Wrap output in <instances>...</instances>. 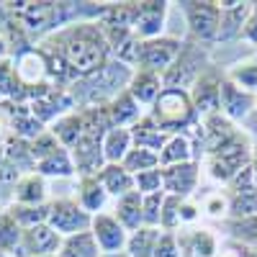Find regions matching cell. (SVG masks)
<instances>
[{
	"label": "cell",
	"instance_id": "6da1fadb",
	"mask_svg": "<svg viewBox=\"0 0 257 257\" xmlns=\"http://www.w3.org/2000/svg\"><path fill=\"white\" fill-rule=\"evenodd\" d=\"M39 47L59 54L75 70L77 77L95 75L113 59L111 47L105 41V34L98 21H75V24L41 39Z\"/></svg>",
	"mask_w": 257,
	"mask_h": 257
},
{
	"label": "cell",
	"instance_id": "7a4b0ae2",
	"mask_svg": "<svg viewBox=\"0 0 257 257\" xmlns=\"http://www.w3.org/2000/svg\"><path fill=\"white\" fill-rule=\"evenodd\" d=\"M134 70L128 64L111 59L103 70H98L95 75L80 77L70 93L77 103V108H90V105H108L118 93H123L128 88V80H132Z\"/></svg>",
	"mask_w": 257,
	"mask_h": 257
},
{
	"label": "cell",
	"instance_id": "3957f363",
	"mask_svg": "<svg viewBox=\"0 0 257 257\" xmlns=\"http://www.w3.org/2000/svg\"><path fill=\"white\" fill-rule=\"evenodd\" d=\"M249 157H252V139L242 132L234 134L226 144H221L219 149L201 162L203 165V175L213 183V185H229L234 178H237L242 170L249 167Z\"/></svg>",
	"mask_w": 257,
	"mask_h": 257
},
{
	"label": "cell",
	"instance_id": "277c9868",
	"mask_svg": "<svg viewBox=\"0 0 257 257\" xmlns=\"http://www.w3.org/2000/svg\"><path fill=\"white\" fill-rule=\"evenodd\" d=\"M147 113L160 123L165 134H190L193 126L201 121V116L193 108L190 93L180 88H165Z\"/></svg>",
	"mask_w": 257,
	"mask_h": 257
},
{
	"label": "cell",
	"instance_id": "5b68a950",
	"mask_svg": "<svg viewBox=\"0 0 257 257\" xmlns=\"http://www.w3.org/2000/svg\"><path fill=\"white\" fill-rule=\"evenodd\" d=\"M183 21L188 39L198 41L203 47H213L219 41V26H221V8L216 0H180L175 3Z\"/></svg>",
	"mask_w": 257,
	"mask_h": 257
},
{
	"label": "cell",
	"instance_id": "8992f818",
	"mask_svg": "<svg viewBox=\"0 0 257 257\" xmlns=\"http://www.w3.org/2000/svg\"><path fill=\"white\" fill-rule=\"evenodd\" d=\"M213 67L211 62V47H203L193 39H183V49L178 54V59L173 62L165 75H162V82L165 88H180V90H190L193 82H196L206 70Z\"/></svg>",
	"mask_w": 257,
	"mask_h": 257
},
{
	"label": "cell",
	"instance_id": "52a82bcc",
	"mask_svg": "<svg viewBox=\"0 0 257 257\" xmlns=\"http://www.w3.org/2000/svg\"><path fill=\"white\" fill-rule=\"evenodd\" d=\"M13 70H16L18 85L26 93V100L54 88L52 75H49V59L39 47H31V49H24L21 54H13Z\"/></svg>",
	"mask_w": 257,
	"mask_h": 257
},
{
	"label": "cell",
	"instance_id": "ba28073f",
	"mask_svg": "<svg viewBox=\"0 0 257 257\" xmlns=\"http://www.w3.org/2000/svg\"><path fill=\"white\" fill-rule=\"evenodd\" d=\"M183 49V39L173 36V34H165L157 39H139V54H137V67L134 70H149V72H157L165 75L173 62L178 59Z\"/></svg>",
	"mask_w": 257,
	"mask_h": 257
},
{
	"label": "cell",
	"instance_id": "9c48e42d",
	"mask_svg": "<svg viewBox=\"0 0 257 257\" xmlns=\"http://www.w3.org/2000/svg\"><path fill=\"white\" fill-rule=\"evenodd\" d=\"M93 216L75 198H52L49 201V226L59 237H72L80 231H90Z\"/></svg>",
	"mask_w": 257,
	"mask_h": 257
},
{
	"label": "cell",
	"instance_id": "30bf717a",
	"mask_svg": "<svg viewBox=\"0 0 257 257\" xmlns=\"http://www.w3.org/2000/svg\"><path fill=\"white\" fill-rule=\"evenodd\" d=\"M180 257H216L221 249V237L211 224L180 226L178 231Z\"/></svg>",
	"mask_w": 257,
	"mask_h": 257
},
{
	"label": "cell",
	"instance_id": "8fae6325",
	"mask_svg": "<svg viewBox=\"0 0 257 257\" xmlns=\"http://www.w3.org/2000/svg\"><path fill=\"white\" fill-rule=\"evenodd\" d=\"M221 80H224V70H219V64H213L188 90L190 100H193V108H196V113L201 118L221 111Z\"/></svg>",
	"mask_w": 257,
	"mask_h": 257
},
{
	"label": "cell",
	"instance_id": "7c38bea8",
	"mask_svg": "<svg viewBox=\"0 0 257 257\" xmlns=\"http://www.w3.org/2000/svg\"><path fill=\"white\" fill-rule=\"evenodd\" d=\"M162 183H165V193L178 198H196V193L201 190L203 183V165L201 162H183V165H173V167H162Z\"/></svg>",
	"mask_w": 257,
	"mask_h": 257
},
{
	"label": "cell",
	"instance_id": "4fadbf2b",
	"mask_svg": "<svg viewBox=\"0 0 257 257\" xmlns=\"http://www.w3.org/2000/svg\"><path fill=\"white\" fill-rule=\"evenodd\" d=\"M173 13V3L167 0H139L137 3V21H134V34L137 39H157L167 31V18Z\"/></svg>",
	"mask_w": 257,
	"mask_h": 257
},
{
	"label": "cell",
	"instance_id": "5bb4252c",
	"mask_svg": "<svg viewBox=\"0 0 257 257\" xmlns=\"http://www.w3.org/2000/svg\"><path fill=\"white\" fill-rule=\"evenodd\" d=\"M90 234L98 242L103 254H121L126 252V242H128V231L121 226V221L113 216L111 211H103L93 216L90 224Z\"/></svg>",
	"mask_w": 257,
	"mask_h": 257
},
{
	"label": "cell",
	"instance_id": "9a60e30c",
	"mask_svg": "<svg viewBox=\"0 0 257 257\" xmlns=\"http://www.w3.org/2000/svg\"><path fill=\"white\" fill-rule=\"evenodd\" d=\"M254 105H257V95L242 90L239 85H234L231 80H221V113L234 121L237 126H242L252 113H254Z\"/></svg>",
	"mask_w": 257,
	"mask_h": 257
},
{
	"label": "cell",
	"instance_id": "2e32d148",
	"mask_svg": "<svg viewBox=\"0 0 257 257\" xmlns=\"http://www.w3.org/2000/svg\"><path fill=\"white\" fill-rule=\"evenodd\" d=\"M221 8V26H219V41L216 44H231L242 39V29L249 18L252 3L247 0H216Z\"/></svg>",
	"mask_w": 257,
	"mask_h": 257
},
{
	"label": "cell",
	"instance_id": "e0dca14e",
	"mask_svg": "<svg viewBox=\"0 0 257 257\" xmlns=\"http://www.w3.org/2000/svg\"><path fill=\"white\" fill-rule=\"evenodd\" d=\"M59 247H62V237L49 224H41V226H34V229H24V237H21V247H18L16 257L57 254Z\"/></svg>",
	"mask_w": 257,
	"mask_h": 257
},
{
	"label": "cell",
	"instance_id": "ac0fdd59",
	"mask_svg": "<svg viewBox=\"0 0 257 257\" xmlns=\"http://www.w3.org/2000/svg\"><path fill=\"white\" fill-rule=\"evenodd\" d=\"M49 183L44 175L34 173H24L16 183H13V193H11V203H21V206H44L49 203Z\"/></svg>",
	"mask_w": 257,
	"mask_h": 257
},
{
	"label": "cell",
	"instance_id": "d6986e66",
	"mask_svg": "<svg viewBox=\"0 0 257 257\" xmlns=\"http://www.w3.org/2000/svg\"><path fill=\"white\" fill-rule=\"evenodd\" d=\"M128 93L132 98L142 105V108H152L155 100L160 98V93L165 90V82H162V75L157 72H149V70H134L132 80H128Z\"/></svg>",
	"mask_w": 257,
	"mask_h": 257
},
{
	"label": "cell",
	"instance_id": "ffe728a7",
	"mask_svg": "<svg viewBox=\"0 0 257 257\" xmlns=\"http://www.w3.org/2000/svg\"><path fill=\"white\" fill-rule=\"evenodd\" d=\"M75 201L90 213V216H95V213H103V211H111V196L105 193V188L100 185L98 175H90V178H77V196Z\"/></svg>",
	"mask_w": 257,
	"mask_h": 257
},
{
	"label": "cell",
	"instance_id": "44dd1931",
	"mask_svg": "<svg viewBox=\"0 0 257 257\" xmlns=\"http://www.w3.org/2000/svg\"><path fill=\"white\" fill-rule=\"evenodd\" d=\"M196 201L201 206V213L206 221H216L224 224L229 219V190L224 185H213V188H201L196 193Z\"/></svg>",
	"mask_w": 257,
	"mask_h": 257
},
{
	"label": "cell",
	"instance_id": "7402d4cb",
	"mask_svg": "<svg viewBox=\"0 0 257 257\" xmlns=\"http://www.w3.org/2000/svg\"><path fill=\"white\" fill-rule=\"evenodd\" d=\"M105 111H108L111 126H116V128H132L147 113V108H142V105L132 98V93H128V90L118 93L108 105H105Z\"/></svg>",
	"mask_w": 257,
	"mask_h": 257
},
{
	"label": "cell",
	"instance_id": "603a6c76",
	"mask_svg": "<svg viewBox=\"0 0 257 257\" xmlns=\"http://www.w3.org/2000/svg\"><path fill=\"white\" fill-rule=\"evenodd\" d=\"M111 213L121 221V226L132 234L137 229L144 226V213H142V193L139 190H132L126 193L123 198H116L111 203Z\"/></svg>",
	"mask_w": 257,
	"mask_h": 257
},
{
	"label": "cell",
	"instance_id": "cb8c5ba5",
	"mask_svg": "<svg viewBox=\"0 0 257 257\" xmlns=\"http://www.w3.org/2000/svg\"><path fill=\"white\" fill-rule=\"evenodd\" d=\"M193 160H196V147H193L188 134H170L160 149V167H173V165H183Z\"/></svg>",
	"mask_w": 257,
	"mask_h": 257
},
{
	"label": "cell",
	"instance_id": "d4e9b609",
	"mask_svg": "<svg viewBox=\"0 0 257 257\" xmlns=\"http://www.w3.org/2000/svg\"><path fill=\"white\" fill-rule=\"evenodd\" d=\"M98 180H100V185L105 188V193L111 196V201L123 198L126 193L137 190V188H134V175L128 173L123 165H103L100 173H98Z\"/></svg>",
	"mask_w": 257,
	"mask_h": 257
},
{
	"label": "cell",
	"instance_id": "484cf974",
	"mask_svg": "<svg viewBox=\"0 0 257 257\" xmlns=\"http://www.w3.org/2000/svg\"><path fill=\"white\" fill-rule=\"evenodd\" d=\"M229 190V219L257 216V185H226Z\"/></svg>",
	"mask_w": 257,
	"mask_h": 257
},
{
	"label": "cell",
	"instance_id": "4316f807",
	"mask_svg": "<svg viewBox=\"0 0 257 257\" xmlns=\"http://www.w3.org/2000/svg\"><path fill=\"white\" fill-rule=\"evenodd\" d=\"M224 77L231 80L234 85H239L242 90L257 95V52H252V54H247L237 62H231L224 70Z\"/></svg>",
	"mask_w": 257,
	"mask_h": 257
},
{
	"label": "cell",
	"instance_id": "83f0119b",
	"mask_svg": "<svg viewBox=\"0 0 257 257\" xmlns=\"http://www.w3.org/2000/svg\"><path fill=\"white\" fill-rule=\"evenodd\" d=\"M134 147L132 128H108V134L103 137V160L105 165H121L128 149Z\"/></svg>",
	"mask_w": 257,
	"mask_h": 257
},
{
	"label": "cell",
	"instance_id": "f1b7e54d",
	"mask_svg": "<svg viewBox=\"0 0 257 257\" xmlns=\"http://www.w3.org/2000/svg\"><path fill=\"white\" fill-rule=\"evenodd\" d=\"M132 137H134V147L152 149V152L160 155V149H162V144L167 142L170 134H165L162 128H160V123L149 116V113H144L142 121H137V123L132 126Z\"/></svg>",
	"mask_w": 257,
	"mask_h": 257
},
{
	"label": "cell",
	"instance_id": "f546056e",
	"mask_svg": "<svg viewBox=\"0 0 257 257\" xmlns=\"http://www.w3.org/2000/svg\"><path fill=\"white\" fill-rule=\"evenodd\" d=\"M160 234H162V229H155V226H142V229L132 231L128 234V242H126V254L128 257H155Z\"/></svg>",
	"mask_w": 257,
	"mask_h": 257
},
{
	"label": "cell",
	"instance_id": "4dcf8cb0",
	"mask_svg": "<svg viewBox=\"0 0 257 257\" xmlns=\"http://www.w3.org/2000/svg\"><path fill=\"white\" fill-rule=\"evenodd\" d=\"M34 170H36L39 175H44L47 180H49V178H75V175H77L70 149H59L57 155H52V157H47V160L36 162Z\"/></svg>",
	"mask_w": 257,
	"mask_h": 257
},
{
	"label": "cell",
	"instance_id": "1f68e13d",
	"mask_svg": "<svg viewBox=\"0 0 257 257\" xmlns=\"http://www.w3.org/2000/svg\"><path fill=\"white\" fill-rule=\"evenodd\" d=\"M49 132L57 137V142H59L64 149H72V147L80 142V137H82V116H80V111H72V113H67V116L57 118V121L49 126Z\"/></svg>",
	"mask_w": 257,
	"mask_h": 257
},
{
	"label": "cell",
	"instance_id": "d6a6232c",
	"mask_svg": "<svg viewBox=\"0 0 257 257\" xmlns=\"http://www.w3.org/2000/svg\"><path fill=\"white\" fill-rule=\"evenodd\" d=\"M57 254L59 257H103V252H100V247L93 239L90 231H80V234H72V237H64Z\"/></svg>",
	"mask_w": 257,
	"mask_h": 257
},
{
	"label": "cell",
	"instance_id": "836d02e7",
	"mask_svg": "<svg viewBox=\"0 0 257 257\" xmlns=\"http://www.w3.org/2000/svg\"><path fill=\"white\" fill-rule=\"evenodd\" d=\"M224 234L229 242H239L247 247L257 244V216H247V219H226L221 224Z\"/></svg>",
	"mask_w": 257,
	"mask_h": 257
},
{
	"label": "cell",
	"instance_id": "e575fe53",
	"mask_svg": "<svg viewBox=\"0 0 257 257\" xmlns=\"http://www.w3.org/2000/svg\"><path fill=\"white\" fill-rule=\"evenodd\" d=\"M6 211L18 221L21 229H34V226H41V224H49V203H44V206L11 203V206H6Z\"/></svg>",
	"mask_w": 257,
	"mask_h": 257
},
{
	"label": "cell",
	"instance_id": "d590c367",
	"mask_svg": "<svg viewBox=\"0 0 257 257\" xmlns=\"http://www.w3.org/2000/svg\"><path fill=\"white\" fill-rule=\"evenodd\" d=\"M21 237H24V229H21L18 221L3 208V213H0V252L16 257V252L21 247Z\"/></svg>",
	"mask_w": 257,
	"mask_h": 257
},
{
	"label": "cell",
	"instance_id": "8d00e7d4",
	"mask_svg": "<svg viewBox=\"0 0 257 257\" xmlns=\"http://www.w3.org/2000/svg\"><path fill=\"white\" fill-rule=\"evenodd\" d=\"M121 165L132 175H139V173H147V170H157L160 167V155L152 152V149H144V147H132Z\"/></svg>",
	"mask_w": 257,
	"mask_h": 257
},
{
	"label": "cell",
	"instance_id": "74e56055",
	"mask_svg": "<svg viewBox=\"0 0 257 257\" xmlns=\"http://www.w3.org/2000/svg\"><path fill=\"white\" fill-rule=\"evenodd\" d=\"M180 206H183V198L165 193L162 216H160V229L162 231H178L180 229Z\"/></svg>",
	"mask_w": 257,
	"mask_h": 257
},
{
	"label": "cell",
	"instance_id": "f35d334b",
	"mask_svg": "<svg viewBox=\"0 0 257 257\" xmlns=\"http://www.w3.org/2000/svg\"><path fill=\"white\" fill-rule=\"evenodd\" d=\"M29 147H31V157H34V162H41V160H47V157H52V155H57L59 149H64L59 142H57V137L49 132L44 134H39L34 142H29Z\"/></svg>",
	"mask_w": 257,
	"mask_h": 257
},
{
	"label": "cell",
	"instance_id": "ab89813d",
	"mask_svg": "<svg viewBox=\"0 0 257 257\" xmlns=\"http://www.w3.org/2000/svg\"><path fill=\"white\" fill-rule=\"evenodd\" d=\"M162 203H165V190H162V193H149V196H142V213H144V226H155V229H160Z\"/></svg>",
	"mask_w": 257,
	"mask_h": 257
},
{
	"label": "cell",
	"instance_id": "60d3db41",
	"mask_svg": "<svg viewBox=\"0 0 257 257\" xmlns=\"http://www.w3.org/2000/svg\"><path fill=\"white\" fill-rule=\"evenodd\" d=\"M134 188L142 193V196H149V193H162L165 183H162V167L157 170H147V173L134 175Z\"/></svg>",
	"mask_w": 257,
	"mask_h": 257
},
{
	"label": "cell",
	"instance_id": "b9f144b4",
	"mask_svg": "<svg viewBox=\"0 0 257 257\" xmlns=\"http://www.w3.org/2000/svg\"><path fill=\"white\" fill-rule=\"evenodd\" d=\"M196 224H203L201 206L196 198H185L180 206V226H196Z\"/></svg>",
	"mask_w": 257,
	"mask_h": 257
},
{
	"label": "cell",
	"instance_id": "7bdbcfd3",
	"mask_svg": "<svg viewBox=\"0 0 257 257\" xmlns=\"http://www.w3.org/2000/svg\"><path fill=\"white\" fill-rule=\"evenodd\" d=\"M155 257H180L178 234H175V231H162V234H160V242H157Z\"/></svg>",
	"mask_w": 257,
	"mask_h": 257
},
{
	"label": "cell",
	"instance_id": "ee69618b",
	"mask_svg": "<svg viewBox=\"0 0 257 257\" xmlns=\"http://www.w3.org/2000/svg\"><path fill=\"white\" fill-rule=\"evenodd\" d=\"M216 257H257V252H254V247H247V244H239V242L224 239Z\"/></svg>",
	"mask_w": 257,
	"mask_h": 257
},
{
	"label": "cell",
	"instance_id": "f6af8a7d",
	"mask_svg": "<svg viewBox=\"0 0 257 257\" xmlns=\"http://www.w3.org/2000/svg\"><path fill=\"white\" fill-rule=\"evenodd\" d=\"M244 44H249L254 52H257V3H252V11H249V18H247V24L242 29V39Z\"/></svg>",
	"mask_w": 257,
	"mask_h": 257
},
{
	"label": "cell",
	"instance_id": "bcb514c9",
	"mask_svg": "<svg viewBox=\"0 0 257 257\" xmlns=\"http://www.w3.org/2000/svg\"><path fill=\"white\" fill-rule=\"evenodd\" d=\"M239 128H242V132H244L252 142H257V113H252V116H249V118H247V121L239 126Z\"/></svg>",
	"mask_w": 257,
	"mask_h": 257
},
{
	"label": "cell",
	"instance_id": "7dc6e473",
	"mask_svg": "<svg viewBox=\"0 0 257 257\" xmlns=\"http://www.w3.org/2000/svg\"><path fill=\"white\" fill-rule=\"evenodd\" d=\"M8 132H11V123H8V116H6V111L0 108V144H3V139L8 137Z\"/></svg>",
	"mask_w": 257,
	"mask_h": 257
},
{
	"label": "cell",
	"instance_id": "c3c4849f",
	"mask_svg": "<svg viewBox=\"0 0 257 257\" xmlns=\"http://www.w3.org/2000/svg\"><path fill=\"white\" fill-rule=\"evenodd\" d=\"M249 170L257 180V142H252V157H249Z\"/></svg>",
	"mask_w": 257,
	"mask_h": 257
},
{
	"label": "cell",
	"instance_id": "681fc988",
	"mask_svg": "<svg viewBox=\"0 0 257 257\" xmlns=\"http://www.w3.org/2000/svg\"><path fill=\"white\" fill-rule=\"evenodd\" d=\"M103 257H128L126 252H121V254H103Z\"/></svg>",
	"mask_w": 257,
	"mask_h": 257
},
{
	"label": "cell",
	"instance_id": "f907efd6",
	"mask_svg": "<svg viewBox=\"0 0 257 257\" xmlns=\"http://www.w3.org/2000/svg\"><path fill=\"white\" fill-rule=\"evenodd\" d=\"M39 257H59V254H39Z\"/></svg>",
	"mask_w": 257,
	"mask_h": 257
},
{
	"label": "cell",
	"instance_id": "816d5d0a",
	"mask_svg": "<svg viewBox=\"0 0 257 257\" xmlns=\"http://www.w3.org/2000/svg\"><path fill=\"white\" fill-rule=\"evenodd\" d=\"M0 257H11V254H6V252H0Z\"/></svg>",
	"mask_w": 257,
	"mask_h": 257
},
{
	"label": "cell",
	"instance_id": "f5cc1de1",
	"mask_svg": "<svg viewBox=\"0 0 257 257\" xmlns=\"http://www.w3.org/2000/svg\"><path fill=\"white\" fill-rule=\"evenodd\" d=\"M254 113H257V105H254Z\"/></svg>",
	"mask_w": 257,
	"mask_h": 257
},
{
	"label": "cell",
	"instance_id": "db71d44e",
	"mask_svg": "<svg viewBox=\"0 0 257 257\" xmlns=\"http://www.w3.org/2000/svg\"><path fill=\"white\" fill-rule=\"evenodd\" d=\"M254 252H257V244H254Z\"/></svg>",
	"mask_w": 257,
	"mask_h": 257
},
{
	"label": "cell",
	"instance_id": "11a10c76",
	"mask_svg": "<svg viewBox=\"0 0 257 257\" xmlns=\"http://www.w3.org/2000/svg\"><path fill=\"white\" fill-rule=\"evenodd\" d=\"M0 213H3V208H0Z\"/></svg>",
	"mask_w": 257,
	"mask_h": 257
}]
</instances>
